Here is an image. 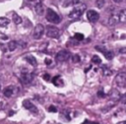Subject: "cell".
Returning <instances> with one entry per match:
<instances>
[{"label": "cell", "instance_id": "cell-4", "mask_svg": "<svg viewBox=\"0 0 126 124\" xmlns=\"http://www.w3.org/2000/svg\"><path fill=\"white\" fill-rule=\"evenodd\" d=\"M70 57H71V53L66 49H62V50L58 51L57 54L55 55V59L57 62H65Z\"/></svg>", "mask_w": 126, "mask_h": 124}, {"label": "cell", "instance_id": "cell-17", "mask_svg": "<svg viewBox=\"0 0 126 124\" xmlns=\"http://www.w3.org/2000/svg\"><path fill=\"white\" fill-rule=\"evenodd\" d=\"M118 16H119V22L126 23V9H122L118 13Z\"/></svg>", "mask_w": 126, "mask_h": 124}, {"label": "cell", "instance_id": "cell-31", "mask_svg": "<svg viewBox=\"0 0 126 124\" xmlns=\"http://www.w3.org/2000/svg\"><path fill=\"white\" fill-rule=\"evenodd\" d=\"M45 64H46V65H49V64H51V60L46 58V59H45Z\"/></svg>", "mask_w": 126, "mask_h": 124}, {"label": "cell", "instance_id": "cell-20", "mask_svg": "<svg viewBox=\"0 0 126 124\" xmlns=\"http://www.w3.org/2000/svg\"><path fill=\"white\" fill-rule=\"evenodd\" d=\"M110 97L112 99H114V100H117V99L120 98V94H119V93L116 90H112L111 91V93H110Z\"/></svg>", "mask_w": 126, "mask_h": 124}, {"label": "cell", "instance_id": "cell-15", "mask_svg": "<svg viewBox=\"0 0 126 124\" xmlns=\"http://www.w3.org/2000/svg\"><path fill=\"white\" fill-rule=\"evenodd\" d=\"M52 83H53V85L56 86V87H62V86L64 85V82H63V80L61 79L60 76H55V77L52 79Z\"/></svg>", "mask_w": 126, "mask_h": 124}, {"label": "cell", "instance_id": "cell-22", "mask_svg": "<svg viewBox=\"0 0 126 124\" xmlns=\"http://www.w3.org/2000/svg\"><path fill=\"white\" fill-rule=\"evenodd\" d=\"M101 70H102V74H103L104 76H110V75L112 74V71H111L110 69H108L106 66H102Z\"/></svg>", "mask_w": 126, "mask_h": 124}, {"label": "cell", "instance_id": "cell-23", "mask_svg": "<svg viewBox=\"0 0 126 124\" xmlns=\"http://www.w3.org/2000/svg\"><path fill=\"white\" fill-rule=\"evenodd\" d=\"M92 62L94 63V64H100L101 63V60H100V58L97 55H94L92 57Z\"/></svg>", "mask_w": 126, "mask_h": 124}, {"label": "cell", "instance_id": "cell-33", "mask_svg": "<svg viewBox=\"0 0 126 124\" xmlns=\"http://www.w3.org/2000/svg\"><path fill=\"white\" fill-rule=\"evenodd\" d=\"M117 124H126V121H124V122H120V123H117Z\"/></svg>", "mask_w": 126, "mask_h": 124}, {"label": "cell", "instance_id": "cell-27", "mask_svg": "<svg viewBox=\"0 0 126 124\" xmlns=\"http://www.w3.org/2000/svg\"><path fill=\"white\" fill-rule=\"evenodd\" d=\"M48 110H49L50 112H56V111H57L56 107H55V106H53V105H50V106L48 107Z\"/></svg>", "mask_w": 126, "mask_h": 124}, {"label": "cell", "instance_id": "cell-32", "mask_svg": "<svg viewBox=\"0 0 126 124\" xmlns=\"http://www.w3.org/2000/svg\"><path fill=\"white\" fill-rule=\"evenodd\" d=\"M113 1H114L115 3H120V2H122L123 0H113Z\"/></svg>", "mask_w": 126, "mask_h": 124}, {"label": "cell", "instance_id": "cell-34", "mask_svg": "<svg viewBox=\"0 0 126 124\" xmlns=\"http://www.w3.org/2000/svg\"><path fill=\"white\" fill-rule=\"evenodd\" d=\"M28 1H31V2H33V1H35V0H28Z\"/></svg>", "mask_w": 126, "mask_h": 124}, {"label": "cell", "instance_id": "cell-7", "mask_svg": "<svg viewBox=\"0 0 126 124\" xmlns=\"http://www.w3.org/2000/svg\"><path fill=\"white\" fill-rule=\"evenodd\" d=\"M44 33V27L43 25L41 24H37L35 27H34V30H33V32H32V37L34 39H39Z\"/></svg>", "mask_w": 126, "mask_h": 124}, {"label": "cell", "instance_id": "cell-9", "mask_svg": "<svg viewBox=\"0 0 126 124\" xmlns=\"http://www.w3.org/2000/svg\"><path fill=\"white\" fill-rule=\"evenodd\" d=\"M23 106H24L26 109H28V110H30L31 112H32V113H37V108H36V106H35L31 100H29V99H26V100L23 101Z\"/></svg>", "mask_w": 126, "mask_h": 124}, {"label": "cell", "instance_id": "cell-14", "mask_svg": "<svg viewBox=\"0 0 126 124\" xmlns=\"http://www.w3.org/2000/svg\"><path fill=\"white\" fill-rule=\"evenodd\" d=\"M3 93H4V95H5L6 97L12 96L13 93H14V87H13V86H9V87L5 88L4 91H3Z\"/></svg>", "mask_w": 126, "mask_h": 124}, {"label": "cell", "instance_id": "cell-16", "mask_svg": "<svg viewBox=\"0 0 126 124\" xmlns=\"http://www.w3.org/2000/svg\"><path fill=\"white\" fill-rule=\"evenodd\" d=\"M26 61L29 63V64H31L32 66H36V64H37V61H36V59L32 56V55H28V56H26Z\"/></svg>", "mask_w": 126, "mask_h": 124}, {"label": "cell", "instance_id": "cell-12", "mask_svg": "<svg viewBox=\"0 0 126 124\" xmlns=\"http://www.w3.org/2000/svg\"><path fill=\"white\" fill-rule=\"evenodd\" d=\"M34 11L37 15L39 16H42L44 14V6L41 2H36L34 4Z\"/></svg>", "mask_w": 126, "mask_h": 124}, {"label": "cell", "instance_id": "cell-3", "mask_svg": "<svg viewBox=\"0 0 126 124\" xmlns=\"http://www.w3.org/2000/svg\"><path fill=\"white\" fill-rule=\"evenodd\" d=\"M114 83L119 88H125L126 87V73L120 72L115 76Z\"/></svg>", "mask_w": 126, "mask_h": 124}, {"label": "cell", "instance_id": "cell-19", "mask_svg": "<svg viewBox=\"0 0 126 124\" xmlns=\"http://www.w3.org/2000/svg\"><path fill=\"white\" fill-rule=\"evenodd\" d=\"M13 22L16 25H20L22 23V18L17 14V13H13Z\"/></svg>", "mask_w": 126, "mask_h": 124}, {"label": "cell", "instance_id": "cell-13", "mask_svg": "<svg viewBox=\"0 0 126 124\" xmlns=\"http://www.w3.org/2000/svg\"><path fill=\"white\" fill-rule=\"evenodd\" d=\"M59 1L63 7H68L71 5H77L79 3V0H59Z\"/></svg>", "mask_w": 126, "mask_h": 124}, {"label": "cell", "instance_id": "cell-1", "mask_svg": "<svg viewBox=\"0 0 126 124\" xmlns=\"http://www.w3.org/2000/svg\"><path fill=\"white\" fill-rule=\"evenodd\" d=\"M87 9V6L84 4V3H78L74 8L73 10L69 13V18L72 19V20H77L79 19L80 17H82V15L84 14V12L86 11Z\"/></svg>", "mask_w": 126, "mask_h": 124}, {"label": "cell", "instance_id": "cell-6", "mask_svg": "<svg viewBox=\"0 0 126 124\" xmlns=\"http://www.w3.org/2000/svg\"><path fill=\"white\" fill-rule=\"evenodd\" d=\"M33 80V74L28 71H24L21 73V82L24 85H29Z\"/></svg>", "mask_w": 126, "mask_h": 124}, {"label": "cell", "instance_id": "cell-35", "mask_svg": "<svg viewBox=\"0 0 126 124\" xmlns=\"http://www.w3.org/2000/svg\"><path fill=\"white\" fill-rule=\"evenodd\" d=\"M0 91H1V85H0Z\"/></svg>", "mask_w": 126, "mask_h": 124}, {"label": "cell", "instance_id": "cell-26", "mask_svg": "<svg viewBox=\"0 0 126 124\" xmlns=\"http://www.w3.org/2000/svg\"><path fill=\"white\" fill-rule=\"evenodd\" d=\"M74 37L77 39V40H83L84 39V35L82 33H75Z\"/></svg>", "mask_w": 126, "mask_h": 124}, {"label": "cell", "instance_id": "cell-18", "mask_svg": "<svg viewBox=\"0 0 126 124\" xmlns=\"http://www.w3.org/2000/svg\"><path fill=\"white\" fill-rule=\"evenodd\" d=\"M10 24V20L5 17H0V27H7Z\"/></svg>", "mask_w": 126, "mask_h": 124}, {"label": "cell", "instance_id": "cell-24", "mask_svg": "<svg viewBox=\"0 0 126 124\" xmlns=\"http://www.w3.org/2000/svg\"><path fill=\"white\" fill-rule=\"evenodd\" d=\"M80 56L78 55V54H74V55H72V62H74V63H78V62H80Z\"/></svg>", "mask_w": 126, "mask_h": 124}, {"label": "cell", "instance_id": "cell-8", "mask_svg": "<svg viewBox=\"0 0 126 124\" xmlns=\"http://www.w3.org/2000/svg\"><path fill=\"white\" fill-rule=\"evenodd\" d=\"M87 19L91 23H95L99 19V14L94 10H88L87 11Z\"/></svg>", "mask_w": 126, "mask_h": 124}, {"label": "cell", "instance_id": "cell-11", "mask_svg": "<svg viewBox=\"0 0 126 124\" xmlns=\"http://www.w3.org/2000/svg\"><path fill=\"white\" fill-rule=\"evenodd\" d=\"M118 22H119L118 13H113L112 15H110V17H109V19H108V26L113 27V26H115Z\"/></svg>", "mask_w": 126, "mask_h": 124}, {"label": "cell", "instance_id": "cell-5", "mask_svg": "<svg viewBox=\"0 0 126 124\" xmlns=\"http://www.w3.org/2000/svg\"><path fill=\"white\" fill-rule=\"evenodd\" d=\"M45 33L50 38H57L59 36V30H58V28H56L54 26H47Z\"/></svg>", "mask_w": 126, "mask_h": 124}, {"label": "cell", "instance_id": "cell-2", "mask_svg": "<svg viewBox=\"0 0 126 124\" xmlns=\"http://www.w3.org/2000/svg\"><path fill=\"white\" fill-rule=\"evenodd\" d=\"M45 17H46V20H47L48 22L52 23V24H59L60 21H61L59 15H58L54 10H52L51 8H48V9H47V11H46V16H45Z\"/></svg>", "mask_w": 126, "mask_h": 124}, {"label": "cell", "instance_id": "cell-25", "mask_svg": "<svg viewBox=\"0 0 126 124\" xmlns=\"http://www.w3.org/2000/svg\"><path fill=\"white\" fill-rule=\"evenodd\" d=\"M104 3H105L104 0H96V6L98 8H102L104 6Z\"/></svg>", "mask_w": 126, "mask_h": 124}, {"label": "cell", "instance_id": "cell-28", "mask_svg": "<svg viewBox=\"0 0 126 124\" xmlns=\"http://www.w3.org/2000/svg\"><path fill=\"white\" fill-rule=\"evenodd\" d=\"M82 124H98L97 122H92V121H89V120H85Z\"/></svg>", "mask_w": 126, "mask_h": 124}, {"label": "cell", "instance_id": "cell-10", "mask_svg": "<svg viewBox=\"0 0 126 124\" xmlns=\"http://www.w3.org/2000/svg\"><path fill=\"white\" fill-rule=\"evenodd\" d=\"M95 49H97V50H99L101 53H103V55L105 56L106 59L111 60V59L113 58V52H112V51L107 50V49H105L104 47H101V46H95Z\"/></svg>", "mask_w": 126, "mask_h": 124}, {"label": "cell", "instance_id": "cell-30", "mask_svg": "<svg viewBox=\"0 0 126 124\" xmlns=\"http://www.w3.org/2000/svg\"><path fill=\"white\" fill-rule=\"evenodd\" d=\"M97 95H98V96H100V97H101V96H104V93H103V92H101V91H99V92L97 93Z\"/></svg>", "mask_w": 126, "mask_h": 124}, {"label": "cell", "instance_id": "cell-29", "mask_svg": "<svg viewBox=\"0 0 126 124\" xmlns=\"http://www.w3.org/2000/svg\"><path fill=\"white\" fill-rule=\"evenodd\" d=\"M43 79H44L45 81H49V80H50L49 74H44V75H43Z\"/></svg>", "mask_w": 126, "mask_h": 124}, {"label": "cell", "instance_id": "cell-21", "mask_svg": "<svg viewBox=\"0 0 126 124\" xmlns=\"http://www.w3.org/2000/svg\"><path fill=\"white\" fill-rule=\"evenodd\" d=\"M8 48H9L10 51H14V50L17 48V42H16L15 40L10 41V42L8 43Z\"/></svg>", "mask_w": 126, "mask_h": 124}]
</instances>
